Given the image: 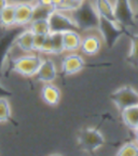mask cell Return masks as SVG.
<instances>
[{
    "instance_id": "obj_22",
    "label": "cell",
    "mask_w": 138,
    "mask_h": 156,
    "mask_svg": "<svg viewBox=\"0 0 138 156\" xmlns=\"http://www.w3.org/2000/svg\"><path fill=\"white\" fill-rule=\"evenodd\" d=\"M119 156H137L138 155V144L136 141H130L124 143L116 152Z\"/></svg>"
},
{
    "instance_id": "obj_31",
    "label": "cell",
    "mask_w": 138,
    "mask_h": 156,
    "mask_svg": "<svg viewBox=\"0 0 138 156\" xmlns=\"http://www.w3.org/2000/svg\"><path fill=\"white\" fill-rule=\"evenodd\" d=\"M134 132H135V141L138 144V130H135Z\"/></svg>"
},
{
    "instance_id": "obj_17",
    "label": "cell",
    "mask_w": 138,
    "mask_h": 156,
    "mask_svg": "<svg viewBox=\"0 0 138 156\" xmlns=\"http://www.w3.org/2000/svg\"><path fill=\"white\" fill-rule=\"evenodd\" d=\"M121 118L123 124L130 130L135 131L138 127V105L130 106L121 111Z\"/></svg>"
},
{
    "instance_id": "obj_21",
    "label": "cell",
    "mask_w": 138,
    "mask_h": 156,
    "mask_svg": "<svg viewBox=\"0 0 138 156\" xmlns=\"http://www.w3.org/2000/svg\"><path fill=\"white\" fill-rule=\"evenodd\" d=\"M11 117L12 111L9 99L7 97H0V124L10 122Z\"/></svg>"
},
{
    "instance_id": "obj_29",
    "label": "cell",
    "mask_w": 138,
    "mask_h": 156,
    "mask_svg": "<svg viewBox=\"0 0 138 156\" xmlns=\"http://www.w3.org/2000/svg\"><path fill=\"white\" fill-rule=\"evenodd\" d=\"M136 3V10H135V19L136 21H138V0H135Z\"/></svg>"
},
{
    "instance_id": "obj_8",
    "label": "cell",
    "mask_w": 138,
    "mask_h": 156,
    "mask_svg": "<svg viewBox=\"0 0 138 156\" xmlns=\"http://www.w3.org/2000/svg\"><path fill=\"white\" fill-rule=\"evenodd\" d=\"M113 5L116 22L126 28L136 26L135 10L132 7L131 0H114Z\"/></svg>"
},
{
    "instance_id": "obj_9",
    "label": "cell",
    "mask_w": 138,
    "mask_h": 156,
    "mask_svg": "<svg viewBox=\"0 0 138 156\" xmlns=\"http://www.w3.org/2000/svg\"><path fill=\"white\" fill-rule=\"evenodd\" d=\"M58 69L59 68L52 56L42 55L41 64L39 66V69L35 77L41 83H54L57 78Z\"/></svg>"
},
{
    "instance_id": "obj_32",
    "label": "cell",
    "mask_w": 138,
    "mask_h": 156,
    "mask_svg": "<svg viewBox=\"0 0 138 156\" xmlns=\"http://www.w3.org/2000/svg\"><path fill=\"white\" fill-rule=\"evenodd\" d=\"M136 130H138V127H137V129H136Z\"/></svg>"
},
{
    "instance_id": "obj_24",
    "label": "cell",
    "mask_w": 138,
    "mask_h": 156,
    "mask_svg": "<svg viewBox=\"0 0 138 156\" xmlns=\"http://www.w3.org/2000/svg\"><path fill=\"white\" fill-rule=\"evenodd\" d=\"M52 9L65 10V11L70 12L69 1L68 0H52Z\"/></svg>"
},
{
    "instance_id": "obj_23",
    "label": "cell",
    "mask_w": 138,
    "mask_h": 156,
    "mask_svg": "<svg viewBox=\"0 0 138 156\" xmlns=\"http://www.w3.org/2000/svg\"><path fill=\"white\" fill-rule=\"evenodd\" d=\"M46 35H34V52L40 54Z\"/></svg>"
},
{
    "instance_id": "obj_28",
    "label": "cell",
    "mask_w": 138,
    "mask_h": 156,
    "mask_svg": "<svg viewBox=\"0 0 138 156\" xmlns=\"http://www.w3.org/2000/svg\"><path fill=\"white\" fill-rule=\"evenodd\" d=\"M10 2V0H0V11Z\"/></svg>"
},
{
    "instance_id": "obj_3",
    "label": "cell",
    "mask_w": 138,
    "mask_h": 156,
    "mask_svg": "<svg viewBox=\"0 0 138 156\" xmlns=\"http://www.w3.org/2000/svg\"><path fill=\"white\" fill-rule=\"evenodd\" d=\"M97 32L99 33L103 38V41L106 44L108 48H113L118 40L123 35L127 36L130 33L129 29L122 26L116 21H111V20L105 19V17H99V24H98Z\"/></svg>"
},
{
    "instance_id": "obj_10",
    "label": "cell",
    "mask_w": 138,
    "mask_h": 156,
    "mask_svg": "<svg viewBox=\"0 0 138 156\" xmlns=\"http://www.w3.org/2000/svg\"><path fill=\"white\" fill-rule=\"evenodd\" d=\"M36 5L32 1L15 2V23L16 27L26 28L35 19Z\"/></svg>"
},
{
    "instance_id": "obj_12",
    "label": "cell",
    "mask_w": 138,
    "mask_h": 156,
    "mask_svg": "<svg viewBox=\"0 0 138 156\" xmlns=\"http://www.w3.org/2000/svg\"><path fill=\"white\" fill-rule=\"evenodd\" d=\"M13 48L17 49L22 53L34 52V34L29 28H24L16 34L13 41Z\"/></svg>"
},
{
    "instance_id": "obj_25",
    "label": "cell",
    "mask_w": 138,
    "mask_h": 156,
    "mask_svg": "<svg viewBox=\"0 0 138 156\" xmlns=\"http://www.w3.org/2000/svg\"><path fill=\"white\" fill-rule=\"evenodd\" d=\"M34 2L37 5H40V7L52 9V0H35Z\"/></svg>"
},
{
    "instance_id": "obj_5",
    "label": "cell",
    "mask_w": 138,
    "mask_h": 156,
    "mask_svg": "<svg viewBox=\"0 0 138 156\" xmlns=\"http://www.w3.org/2000/svg\"><path fill=\"white\" fill-rule=\"evenodd\" d=\"M48 20L51 33H64L71 29H78L71 13L65 10L52 9Z\"/></svg>"
},
{
    "instance_id": "obj_16",
    "label": "cell",
    "mask_w": 138,
    "mask_h": 156,
    "mask_svg": "<svg viewBox=\"0 0 138 156\" xmlns=\"http://www.w3.org/2000/svg\"><path fill=\"white\" fill-rule=\"evenodd\" d=\"M93 3H94V7L99 17L116 21L114 5L113 2H111V0H93Z\"/></svg>"
},
{
    "instance_id": "obj_6",
    "label": "cell",
    "mask_w": 138,
    "mask_h": 156,
    "mask_svg": "<svg viewBox=\"0 0 138 156\" xmlns=\"http://www.w3.org/2000/svg\"><path fill=\"white\" fill-rule=\"evenodd\" d=\"M86 66L83 54L79 52H65L59 62V71L65 76H73Z\"/></svg>"
},
{
    "instance_id": "obj_26",
    "label": "cell",
    "mask_w": 138,
    "mask_h": 156,
    "mask_svg": "<svg viewBox=\"0 0 138 156\" xmlns=\"http://www.w3.org/2000/svg\"><path fill=\"white\" fill-rule=\"evenodd\" d=\"M69 1V8H70V11H72L76 7H77L79 3H81L84 0H68Z\"/></svg>"
},
{
    "instance_id": "obj_7",
    "label": "cell",
    "mask_w": 138,
    "mask_h": 156,
    "mask_svg": "<svg viewBox=\"0 0 138 156\" xmlns=\"http://www.w3.org/2000/svg\"><path fill=\"white\" fill-rule=\"evenodd\" d=\"M110 100L121 112L130 106L138 105V92L132 86H123L110 94Z\"/></svg>"
},
{
    "instance_id": "obj_15",
    "label": "cell",
    "mask_w": 138,
    "mask_h": 156,
    "mask_svg": "<svg viewBox=\"0 0 138 156\" xmlns=\"http://www.w3.org/2000/svg\"><path fill=\"white\" fill-rule=\"evenodd\" d=\"M0 27L3 29H11L16 27L15 23V2L10 1L0 11Z\"/></svg>"
},
{
    "instance_id": "obj_27",
    "label": "cell",
    "mask_w": 138,
    "mask_h": 156,
    "mask_svg": "<svg viewBox=\"0 0 138 156\" xmlns=\"http://www.w3.org/2000/svg\"><path fill=\"white\" fill-rule=\"evenodd\" d=\"M10 94V91L8 89H5V86H2L0 83V97H7Z\"/></svg>"
},
{
    "instance_id": "obj_4",
    "label": "cell",
    "mask_w": 138,
    "mask_h": 156,
    "mask_svg": "<svg viewBox=\"0 0 138 156\" xmlns=\"http://www.w3.org/2000/svg\"><path fill=\"white\" fill-rule=\"evenodd\" d=\"M78 145L87 153H94L105 144L106 140L102 132L96 128L87 127L78 133Z\"/></svg>"
},
{
    "instance_id": "obj_30",
    "label": "cell",
    "mask_w": 138,
    "mask_h": 156,
    "mask_svg": "<svg viewBox=\"0 0 138 156\" xmlns=\"http://www.w3.org/2000/svg\"><path fill=\"white\" fill-rule=\"evenodd\" d=\"M10 1H13V2H21V1H32V2H34L35 0H10Z\"/></svg>"
},
{
    "instance_id": "obj_18",
    "label": "cell",
    "mask_w": 138,
    "mask_h": 156,
    "mask_svg": "<svg viewBox=\"0 0 138 156\" xmlns=\"http://www.w3.org/2000/svg\"><path fill=\"white\" fill-rule=\"evenodd\" d=\"M27 28L34 35H49L51 33L48 17H35Z\"/></svg>"
},
{
    "instance_id": "obj_19",
    "label": "cell",
    "mask_w": 138,
    "mask_h": 156,
    "mask_svg": "<svg viewBox=\"0 0 138 156\" xmlns=\"http://www.w3.org/2000/svg\"><path fill=\"white\" fill-rule=\"evenodd\" d=\"M127 36L131 41V48H130L129 54L126 56V62L133 67L138 68V34L130 32Z\"/></svg>"
},
{
    "instance_id": "obj_20",
    "label": "cell",
    "mask_w": 138,
    "mask_h": 156,
    "mask_svg": "<svg viewBox=\"0 0 138 156\" xmlns=\"http://www.w3.org/2000/svg\"><path fill=\"white\" fill-rule=\"evenodd\" d=\"M50 38H51L52 44V56L61 55L65 53L62 33H50Z\"/></svg>"
},
{
    "instance_id": "obj_2",
    "label": "cell",
    "mask_w": 138,
    "mask_h": 156,
    "mask_svg": "<svg viewBox=\"0 0 138 156\" xmlns=\"http://www.w3.org/2000/svg\"><path fill=\"white\" fill-rule=\"evenodd\" d=\"M42 55L37 52L21 53L11 60V69L13 73L23 77H35L41 64Z\"/></svg>"
},
{
    "instance_id": "obj_11",
    "label": "cell",
    "mask_w": 138,
    "mask_h": 156,
    "mask_svg": "<svg viewBox=\"0 0 138 156\" xmlns=\"http://www.w3.org/2000/svg\"><path fill=\"white\" fill-rule=\"evenodd\" d=\"M104 44L102 36L94 32H87L82 34V40L79 51L86 56H94L100 51Z\"/></svg>"
},
{
    "instance_id": "obj_13",
    "label": "cell",
    "mask_w": 138,
    "mask_h": 156,
    "mask_svg": "<svg viewBox=\"0 0 138 156\" xmlns=\"http://www.w3.org/2000/svg\"><path fill=\"white\" fill-rule=\"evenodd\" d=\"M40 95L42 101L49 106H57L61 102L62 91L54 83H42Z\"/></svg>"
},
{
    "instance_id": "obj_1",
    "label": "cell",
    "mask_w": 138,
    "mask_h": 156,
    "mask_svg": "<svg viewBox=\"0 0 138 156\" xmlns=\"http://www.w3.org/2000/svg\"><path fill=\"white\" fill-rule=\"evenodd\" d=\"M79 32H97L99 15L94 7L93 0H84L70 11Z\"/></svg>"
},
{
    "instance_id": "obj_14",
    "label": "cell",
    "mask_w": 138,
    "mask_h": 156,
    "mask_svg": "<svg viewBox=\"0 0 138 156\" xmlns=\"http://www.w3.org/2000/svg\"><path fill=\"white\" fill-rule=\"evenodd\" d=\"M63 35L64 51L65 52H78L80 50L82 33L78 29H71L62 33Z\"/></svg>"
}]
</instances>
